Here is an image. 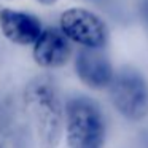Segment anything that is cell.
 Returning a JSON list of instances; mask_svg holds the SVG:
<instances>
[{
  "label": "cell",
  "mask_w": 148,
  "mask_h": 148,
  "mask_svg": "<svg viewBox=\"0 0 148 148\" xmlns=\"http://www.w3.org/2000/svg\"><path fill=\"white\" fill-rule=\"evenodd\" d=\"M69 148H103L105 121L99 105L88 97H73L65 105Z\"/></svg>",
  "instance_id": "7a4b0ae2"
},
{
  "label": "cell",
  "mask_w": 148,
  "mask_h": 148,
  "mask_svg": "<svg viewBox=\"0 0 148 148\" xmlns=\"http://www.w3.org/2000/svg\"><path fill=\"white\" fill-rule=\"evenodd\" d=\"M70 54V42L61 29L49 27L43 30L34 43V59L38 65L46 69H59L65 65Z\"/></svg>",
  "instance_id": "5b68a950"
},
{
  "label": "cell",
  "mask_w": 148,
  "mask_h": 148,
  "mask_svg": "<svg viewBox=\"0 0 148 148\" xmlns=\"http://www.w3.org/2000/svg\"><path fill=\"white\" fill-rule=\"evenodd\" d=\"M40 3H43V5H54L58 0H38Z\"/></svg>",
  "instance_id": "9c48e42d"
},
{
  "label": "cell",
  "mask_w": 148,
  "mask_h": 148,
  "mask_svg": "<svg viewBox=\"0 0 148 148\" xmlns=\"http://www.w3.org/2000/svg\"><path fill=\"white\" fill-rule=\"evenodd\" d=\"M110 97L115 108L131 121L148 116V83L140 72L123 69L110 83Z\"/></svg>",
  "instance_id": "3957f363"
},
{
  "label": "cell",
  "mask_w": 148,
  "mask_h": 148,
  "mask_svg": "<svg viewBox=\"0 0 148 148\" xmlns=\"http://www.w3.org/2000/svg\"><path fill=\"white\" fill-rule=\"evenodd\" d=\"M61 30L69 40L84 48L100 49L107 45L108 30L97 14L84 8H70L61 16Z\"/></svg>",
  "instance_id": "277c9868"
},
{
  "label": "cell",
  "mask_w": 148,
  "mask_h": 148,
  "mask_svg": "<svg viewBox=\"0 0 148 148\" xmlns=\"http://www.w3.org/2000/svg\"><path fill=\"white\" fill-rule=\"evenodd\" d=\"M0 29L10 42L16 45H34L43 32L42 23L37 16L10 8L0 10Z\"/></svg>",
  "instance_id": "8992f818"
},
{
  "label": "cell",
  "mask_w": 148,
  "mask_h": 148,
  "mask_svg": "<svg viewBox=\"0 0 148 148\" xmlns=\"http://www.w3.org/2000/svg\"><path fill=\"white\" fill-rule=\"evenodd\" d=\"M140 16H142V21H143V24L147 26L148 29V0H143L140 5Z\"/></svg>",
  "instance_id": "ba28073f"
},
{
  "label": "cell",
  "mask_w": 148,
  "mask_h": 148,
  "mask_svg": "<svg viewBox=\"0 0 148 148\" xmlns=\"http://www.w3.org/2000/svg\"><path fill=\"white\" fill-rule=\"evenodd\" d=\"M26 108L42 148H56L62 137L64 110L54 84L35 80L26 91Z\"/></svg>",
  "instance_id": "6da1fadb"
},
{
  "label": "cell",
  "mask_w": 148,
  "mask_h": 148,
  "mask_svg": "<svg viewBox=\"0 0 148 148\" xmlns=\"http://www.w3.org/2000/svg\"><path fill=\"white\" fill-rule=\"evenodd\" d=\"M75 70L80 80L92 89H102L110 86L113 80V69L105 54L96 48H84L78 53L75 61Z\"/></svg>",
  "instance_id": "52a82bcc"
}]
</instances>
